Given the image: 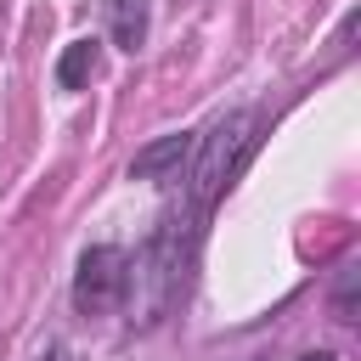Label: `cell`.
I'll list each match as a JSON object with an SVG mask.
<instances>
[{
    "instance_id": "cell-1",
    "label": "cell",
    "mask_w": 361,
    "mask_h": 361,
    "mask_svg": "<svg viewBox=\"0 0 361 361\" xmlns=\"http://www.w3.org/2000/svg\"><path fill=\"white\" fill-rule=\"evenodd\" d=\"M197 243H203V209L197 203H180L152 226V237L130 259V299L124 305H130L135 327L164 322L186 299V282H192V265H197Z\"/></svg>"
},
{
    "instance_id": "cell-2",
    "label": "cell",
    "mask_w": 361,
    "mask_h": 361,
    "mask_svg": "<svg viewBox=\"0 0 361 361\" xmlns=\"http://www.w3.org/2000/svg\"><path fill=\"white\" fill-rule=\"evenodd\" d=\"M259 130H265V118L254 113V107H231V113H220L197 141H192V164H186V197L209 214V203H220L226 192H231V180L243 175V164L254 158V147H259Z\"/></svg>"
},
{
    "instance_id": "cell-3",
    "label": "cell",
    "mask_w": 361,
    "mask_h": 361,
    "mask_svg": "<svg viewBox=\"0 0 361 361\" xmlns=\"http://www.w3.org/2000/svg\"><path fill=\"white\" fill-rule=\"evenodd\" d=\"M124 299H130V254L118 243H90L73 265V310L113 316Z\"/></svg>"
},
{
    "instance_id": "cell-4",
    "label": "cell",
    "mask_w": 361,
    "mask_h": 361,
    "mask_svg": "<svg viewBox=\"0 0 361 361\" xmlns=\"http://www.w3.org/2000/svg\"><path fill=\"white\" fill-rule=\"evenodd\" d=\"M192 130H169L158 141H147L135 158H130V180H152V186H169V180H186V164H192Z\"/></svg>"
},
{
    "instance_id": "cell-5",
    "label": "cell",
    "mask_w": 361,
    "mask_h": 361,
    "mask_svg": "<svg viewBox=\"0 0 361 361\" xmlns=\"http://www.w3.org/2000/svg\"><path fill=\"white\" fill-rule=\"evenodd\" d=\"M96 73H102V39H96V34L68 39L62 56H56V85H62V90H85Z\"/></svg>"
},
{
    "instance_id": "cell-6",
    "label": "cell",
    "mask_w": 361,
    "mask_h": 361,
    "mask_svg": "<svg viewBox=\"0 0 361 361\" xmlns=\"http://www.w3.org/2000/svg\"><path fill=\"white\" fill-rule=\"evenodd\" d=\"M147 28H152L147 0H107V39L118 51H141L147 45Z\"/></svg>"
},
{
    "instance_id": "cell-7",
    "label": "cell",
    "mask_w": 361,
    "mask_h": 361,
    "mask_svg": "<svg viewBox=\"0 0 361 361\" xmlns=\"http://www.w3.org/2000/svg\"><path fill=\"white\" fill-rule=\"evenodd\" d=\"M355 288H361V265H355V259H344V265H338V282H333V322H344V327H355V322H361Z\"/></svg>"
},
{
    "instance_id": "cell-8",
    "label": "cell",
    "mask_w": 361,
    "mask_h": 361,
    "mask_svg": "<svg viewBox=\"0 0 361 361\" xmlns=\"http://www.w3.org/2000/svg\"><path fill=\"white\" fill-rule=\"evenodd\" d=\"M34 361H73V355H68V344H45Z\"/></svg>"
},
{
    "instance_id": "cell-9",
    "label": "cell",
    "mask_w": 361,
    "mask_h": 361,
    "mask_svg": "<svg viewBox=\"0 0 361 361\" xmlns=\"http://www.w3.org/2000/svg\"><path fill=\"white\" fill-rule=\"evenodd\" d=\"M293 361H338L333 350H305V355H293Z\"/></svg>"
}]
</instances>
